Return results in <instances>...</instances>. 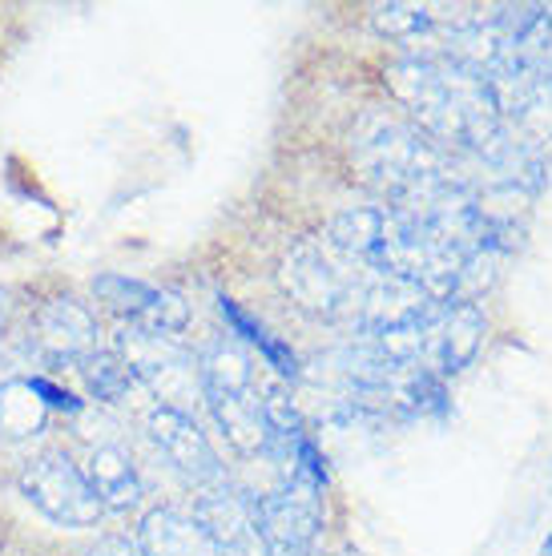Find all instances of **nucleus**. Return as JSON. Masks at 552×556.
Masks as SVG:
<instances>
[{"mask_svg":"<svg viewBox=\"0 0 552 556\" xmlns=\"http://www.w3.org/2000/svg\"><path fill=\"white\" fill-rule=\"evenodd\" d=\"M387 85L436 146L480 153L488 162H512L516 141L504 134L492 89L472 70L443 56H403L387 70Z\"/></svg>","mask_w":552,"mask_h":556,"instance_id":"nucleus-1","label":"nucleus"},{"mask_svg":"<svg viewBox=\"0 0 552 556\" xmlns=\"http://www.w3.org/2000/svg\"><path fill=\"white\" fill-rule=\"evenodd\" d=\"M355 166L372 181L387 206L400 210H443L472 198V186L456 169L452 153L415 129L412 122L372 113L351 138Z\"/></svg>","mask_w":552,"mask_h":556,"instance_id":"nucleus-2","label":"nucleus"},{"mask_svg":"<svg viewBox=\"0 0 552 556\" xmlns=\"http://www.w3.org/2000/svg\"><path fill=\"white\" fill-rule=\"evenodd\" d=\"M198 379L210 416L242 456H275V435L263 412V383L238 339H214L198 351Z\"/></svg>","mask_w":552,"mask_h":556,"instance_id":"nucleus-3","label":"nucleus"},{"mask_svg":"<svg viewBox=\"0 0 552 556\" xmlns=\"http://www.w3.org/2000/svg\"><path fill=\"white\" fill-rule=\"evenodd\" d=\"M372 270L339 254L327 238H303L283 258V291L294 303L331 323H355Z\"/></svg>","mask_w":552,"mask_h":556,"instance_id":"nucleus-4","label":"nucleus"},{"mask_svg":"<svg viewBox=\"0 0 552 556\" xmlns=\"http://www.w3.org/2000/svg\"><path fill=\"white\" fill-rule=\"evenodd\" d=\"M113 351H117V359L134 371V379L150 391L158 404L186 412V400L202 395L198 355L181 343L178 334L122 323L117 334H113Z\"/></svg>","mask_w":552,"mask_h":556,"instance_id":"nucleus-5","label":"nucleus"},{"mask_svg":"<svg viewBox=\"0 0 552 556\" xmlns=\"http://www.w3.org/2000/svg\"><path fill=\"white\" fill-rule=\"evenodd\" d=\"M16 484H21V496L61 529H93L105 513L85 468L73 464L65 452H41V456L25 459Z\"/></svg>","mask_w":552,"mask_h":556,"instance_id":"nucleus-6","label":"nucleus"},{"mask_svg":"<svg viewBox=\"0 0 552 556\" xmlns=\"http://www.w3.org/2000/svg\"><path fill=\"white\" fill-rule=\"evenodd\" d=\"M323 488L299 476H287L275 492L254 496V520H259V541L266 556H306L315 548L323 508H318Z\"/></svg>","mask_w":552,"mask_h":556,"instance_id":"nucleus-7","label":"nucleus"},{"mask_svg":"<svg viewBox=\"0 0 552 556\" xmlns=\"http://www.w3.org/2000/svg\"><path fill=\"white\" fill-rule=\"evenodd\" d=\"M93 294L110 306L113 315H122V323H134V327L170 334H181L190 327L186 299L158 287V282H146V278L122 275V270H101L93 278Z\"/></svg>","mask_w":552,"mask_h":556,"instance_id":"nucleus-8","label":"nucleus"},{"mask_svg":"<svg viewBox=\"0 0 552 556\" xmlns=\"http://www.w3.org/2000/svg\"><path fill=\"white\" fill-rule=\"evenodd\" d=\"M146 435L153 440V447L178 468L190 484L198 488H214L222 484V464L214 444L206 440V431L198 428V419L181 407H166V404H153L146 412Z\"/></svg>","mask_w":552,"mask_h":556,"instance_id":"nucleus-9","label":"nucleus"},{"mask_svg":"<svg viewBox=\"0 0 552 556\" xmlns=\"http://www.w3.org/2000/svg\"><path fill=\"white\" fill-rule=\"evenodd\" d=\"M33 343L49 363H65V367H77L85 363L93 351H101V327H97V315L77 299H49V303L37 306L33 315Z\"/></svg>","mask_w":552,"mask_h":556,"instance_id":"nucleus-10","label":"nucleus"},{"mask_svg":"<svg viewBox=\"0 0 552 556\" xmlns=\"http://www.w3.org/2000/svg\"><path fill=\"white\" fill-rule=\"evenodd\" d=\"M193 520L210 532V541L218 544L226 556H263L259 520H254V496L235 492L226 480L214 488H202V496L193 504Z\"/></svg>","mask_w":552,"mask_h":556,"instance_id":"nucleus-11","label":"nucleus"},{"mask_svg":"<svg viewBox=\"0 0 552 556\" xmlns=\"http://www.w3.org/2000/svg\"><path fill=\"white\" fill-rule=\"evenodd\" d=\"M138 556H226L210 532L178 513V508H153L138 529Z\"/></svg>","mask_w":552,"mask_h":556,"instance_id":"nucleus-12","label":"nucleus"},{"mask_svg":"<svg viewBox=\"0 0 552 556\" xmlns=\"http://www.w3.org/2000/svg\"><path fill=\"white\" fill-rule=\"evenodd\" d=\"M85 476L93 484L101 508L110 513H129L141 504V472L134 456L117 444H97L85 459Z\"/></svg>","mask_w":552,"mask_h":556,"instance_id":"nucleus-13","label":"nucleus"},{"mask_svg":"<svg viewBox=\"0 0 552 556\" xmlns=\"http://www.w3.org/2000/svg\"><path fill=\"white\" fill-rule=\"evenodd\" d=\"M218 315L222 323H226V331L235 334L238 343H247L250 351H259L263 355V363L275 371L278 379H299V355H294V348H290L287 339H278L271 327H266L263 319H254L247 306L238 303V299H230V294H218Z\"/></svg>","mask_w":552,"mask_h":556,"instance_id":"nucleus-14","label":"nucleus"},{"mask_svg":"<svg viewBox=\"0 0 552 556\" xmlns=\"http://www.w3.org/2000/svg\"><path fill=\"white\" fill-rule=\"evenodd\" d=\"M49 416H53V412L41 404V395L33 391L28 376L25 379H0V435H9V440L41 435Z\"/></svg>","mask_w":552,"mask_h":556,"instance_id":"nucleus-15","label":"nucleus"},{"mask_svg":"<svg viewBox=\"0 0 552 556\" xmlns=\"http://www.w3.org/2000/svg\"><path fill=\"white\" fill-rule=\"evenodd\" d=\"M77 376L85 383V395L97 400V404H129V395L141 388L138 379H134V371L117 359L113 348H101L85 363H77Z\"/></svg>","mask_w":552,"mask_h":556,"instance_id":"nucleus-16","label":"nucleus"},{"mask_svg":"<svg viewBox=\"0 0 552 556\" xmlns=\"http://www.w3.org/2000/svg\"><path fill=\"white\" fill-rule=\"evenodd\" d=\"M372 25L384 33V37H396V41H415V37H428L431 28L440 25V13L431 4H375L372 9Z\"/></svg>","mask_w":552,"mask_h":556,"instance_id":"nucleus-17","label":"nucleus"},{"mask_svg":"<svg viewBox=\"0 0 552 556\" xmlns=\"http://www.w3.org/2000/svg\"><path fill=\"white\" fill-rule=\"evenodd\" d=\"M28 383H33V391L41 395V404L49 407V412H61V416H81L85 412V400L77 395V391L61 388L57 379L49 376H28Z\"/></svg>","mask_w":552,"mask_h":556,"instance_id":"nucleus-18","label":"nucleus"},{"mask_svg":"<svg viewBox=\"0 0 552 556\" xmlns=\"http://www.w3.org/2000/svg\"><path fill=\"white\" fill-rule=\"evenodd\" d=\"M540 556H552V532L544 536V544H540Z\"/></svg>","mask_w":552,"mask_h":556,"instance_id":"nucleus-19","label":"nucleus"},{"mask_svg":"<svg viewBox=\"0 0 552 556\" xmlns=\"http://www.w3.org/2000/svg\"><path fill=\"white\" fill-rule=\"evenodd\" d=\"M4 311H9V299H4V291H0V323H4Z\"/></svg>","mask_w":552,"mask_h":556,"instance_id":"nucleus-20","label":"nucleus"}]
</instances>
